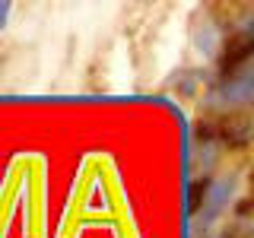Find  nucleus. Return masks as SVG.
<instances>
[{"mask_svg":"<svg viewBox=\"0 0 254 238\" xmlns=\"http://www.w3.org/2000/svg\"><path fill=\"white\" fill-rule=\"evenodd\" d=\"M235 175H229V178H213L210 181V187H206V200H203V210H200V226H213L216 222V216L222 210L229 206V200H232V194H235Z\"/></svg>","mask_w":254,"mask_h":238,"instance_id":"obj_1","label":"nucleus"},{"mask_svg":"<svg viewBox=\"0 0 254 238\" xmlns=\"http://www.w3.org/2000/svg\"><path fill=\"white\" fill-rule=\"evenodd\" d=\"M213 127H216V137L222 146H248L254 140V121L248 115H229Z\"/></svg>","mask_w":254,"mask_h":238,"instance_id":"obj_2","label":"nucleus"},{"mask_svg":"<svg viewBox=\"0 0 254 238\" xmlns=\"http://www.w3.org/2000/svg\"><path fill=\"white\" fill-rule=\"evenodd\" d=\"M194 45H197V51H200L203 58H213V54H216V45H219V29H216V22H213V19H203V26L197 29Z\"/></svg>","mask_w":254,"mask_h":238,"instance_id":"obj_3","label":"nucleus"},{"mask_svg":"<svg viewBox=\"0 0 254 238\" xmlns=\"http://www.w3.org/2000/svg\"><path fill=\"white\" fill-rule=\"evenodd\" d=\"M206 187H210V178H200V181H194V184H188V194H185V213L188 216H197V213L203 210Z\"/></svg>","mask_w":254,"mask_h":238,"instance_id":"obj_4","label":"nucleus"},{"mask_svg":"<svg viewBox=\"0 0 254 238\" xmlns=\"http://www.w3.org/2000/svg\"><path fill=\"white\" fill-rule=\"evenodd\" d=\"M222 79H242V83H254V51L248 58H242L235 67L222 70Z\"/></svg>","mask_w":254,"mask_h":238,"instance_id":"obj_5","label":"nucleus"},{"mask_svg":"<svg viewBox=\"0 0 254 238\" xmlns=\"http://www.w3.org/2000/svg\"><path fill=\"white\" fill-rule=\"evenodd\" d=\"M178 89H181V95H194V89H197V73H181Z\"/></svg>","mask_w":254,"mask_h":238,"instance_id":"obj_6","label":"nucleus"},{"mask_svg":"<svg viewBox=\"0 0 254 238\" xmlns=\"http://www.w3.org/2000/svg\"><path fill=\"white\" fill-rule=\"evenodd\" d=\"M10 10H13L10 3H0V32L6 29V19H10Z\"/></svg>","mask_w":254,"mask_h":238,"instance_id":"obj_7","label":"nucleus"}]
</instances>
